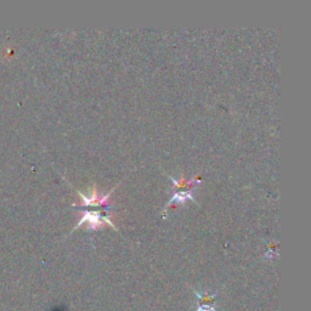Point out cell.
<instances>
[{
	"instance_id": "obj_1",
	"label": "cell",
	"mask_w": 311,
	"mask_h": 311,
	"mask_svg": "<svg viewBox=\"0 0 311 311\" xmlns=\"http://www.w3.org/2000/svg\"><path fill=\"white\" fill-rule=\"evenodd\" d=\"M87 221L90 225V229H96V228H100L104 223H107V224L110 225H113L112 223L108 220L106 216H102L101 213H96V212H85L84 213V216L83 219L80 220L79 224H78V226H80L81 224H84V223Z\"/></svg>"
},
{
	"instance_id": "obj_2",
	"label": "cell",
	"mask_w": 311,
	"mask_h": 311,
	"mask_svg": "<svg viewBox=\"0 0 311 311\" xmlns=\"http://www.w3.org/2000/svg\"><path fill=\"white\" fill-rule=\"evenodd\" d=\"M81 198H83L84 204L83 205H101L105 204L108 201V198H110V193L108 195L102 196V197H100V196L96 193L95 189L93 190V193L89 196V197H86L85 195H83V193H80Z\"/></svg>"
},
{
	"instance_id": "obj_3",
	"label": "cell",
	"mask_w": 311,
	"mask_h": 311,
	"mask_svg": "<svg viewBox=\"0 0 311 311\" xmlns=\"http://www.w3.org/2000/svg\"><path fill=\"white\" fill-rule=\"evenodd\" d=\"M187 199H192V201H195V198H193V196H192V191L175 193V195L173 196V198H171L170 202H169L168 207L173 205L174 202H175V203H185Z\"/></svg>"
},
{
	"instance_id": "obj_4",
	"label": "cell",
	"mask_w": 311,
	"mask_h": 311,
	"mask_svg": "<svg viewBox=\"0 0 311 311\" xmlns=\"http://www.w3.org/2000/svg\"><path fill=\"white\" fill-rule=\"evenodd\" d=\"M171 180H173V184H174V189H180V187H185V186H189V185H192V184H195L196 179H191V180H186L185 177H181V179L179 180H175L171 177Z\"/></svg>"
}]
</instances>
